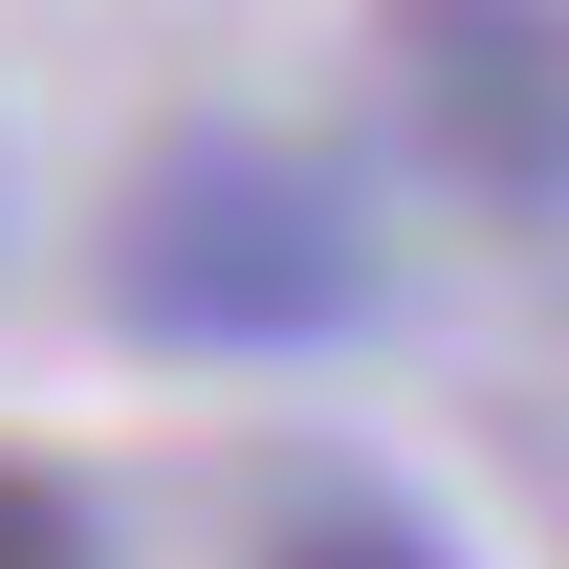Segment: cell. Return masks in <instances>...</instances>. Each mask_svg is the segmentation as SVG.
I'll list each match as a JSON object with an SVG mask.
<instances>
[{
    "mask_svg": "<svg viewBox=\"0 0 569 569\" xmlns=\"http://www.w3.org/2000/svg\"><path fill=\"white\" fill-rule=\"evenodd\" d=\"M395 88L503 241H569V0H395Z\"/></svg>",
    "mask_w": 569,
    "mask_h": 569,
    "instance_id": "7a4b0ae2",
    "label": "cell"
},
{
    "mask_svg": "<svg viewBox=\"0 0 569 569\" xmlns=\"http://www.w3.org/2000/svg\"><path fill=\"white\" fill-rule=\"evenodd\" d=\"M0 569H88V503L44 482V460H0Z\"/></svg>",
    "mask_w": 569,
    "mask_h": 569,
    "instance_id": "277c9868",
    "label": "cell"
},
{
    "mask_svg": "<svg viewBox=\"0 0 569 569\" xmlns=\"http://www.w3.org/2000/svg\"><path fill=\"white\" fill-rule=\"evenodd\" d=\"M110 307L153 351H329V329H372V219H351V176H307L284 132H198V153L132 176Z\"/></svg>",
    "mask_w": 569,
    "mask_h": 569,
    "instance_id": "6da1fadb",
    "label": "cell"
},
{
    "mask_svg": "<svg viewBox=\"0 0 569 569\" xmlns=\"http://www.w3.org/2000/svg\"><path fill=\"white\" fill-rule=\"evenodd\" d=\"M263 569H460V526L395 503V482H307V503L263 526Z\"/></svg>",
    "mask_w": 569,
    "mask_h": 569,
    "instance_id": "3957f363",
    "label": "cell"
}]
</instances>
